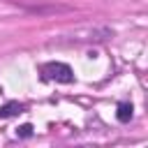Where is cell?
Masks as SVG:
<instances>
[{
    "label": "cell",
    "mask_w": 148,
    "mask_h": 148,
    "mask_svg": "<svg viewBox=\"0 0 148 148\" xmlns=\"http://www.w3.org/2000/svg\"><path fill=\"white\" fill-rule=\"evenodd\" d=\"M16 134L21 136V139H28V136H32V125H21V127H16Z\"/></svg>",
    "instance_id": "277c9868"
},
{
    "label": "cell",
    "mask_w": 148,
    "mask_h": 148,
    "mask_svg": "<svg viewBox=\"0 0 148 148\" xmlns=\"http://www.w3.org/2000/svg\"><path fill=\"white\" fill-rule=\"evenodd\" d=\"M42 74L49 81H60V83H72L74 81V72L65 62H46L42 67Z\"/></svg>",
    "instance_id": "6da1fadb"
},
{
    "label": "cell",
    "mask_w": 148,
    "mask_h": 148,
    "mask_svg": "<svg viewBox=\"0 0 148 148\" xmlns=\"http://www.w3.org/2000/svg\"><path fill=\"white\" fill-rule=\"evenodd\" d=\"M16 113H23V104L18 102H7L0 106V118H9V116H16Z\"/></svg>",
    "instance_id": "7a4b0ae2"
},
{
    "label": "cell",
    "mask_w": 148,
    "mask_h": 148,
    "mask_svg": "<svg viewBox=\"0 0 148 148\" xmlns=\"http://www.w3.org/2000/svg\"><path fill=\"white\" fill-rule=\"evenodd\" d=\"M132 113H134V106H132L130 102H123V104H118V111H116V118H118L120 123H127V120L132 118Z\"/></svg>",
    "instance_id": "3957f363"
}]
</instances>
